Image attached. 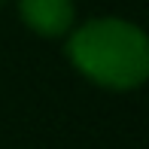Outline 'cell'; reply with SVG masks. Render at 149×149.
Segmentation results:
<instances>
[{
  "label": "cell",
  "instance_id": "obj_1",
  "mask_svg": "<svg viewBox=\"0 0 149 149\" xmlns=\"http://www.w3.org/2000/svg\"><path fill=\"white\" fill-rule=\"evenodd\" d=\"M64 52L76 73L107 91H134L149 76V37L116 15L73 24Z\"/></svg>",
  "mask_w": 149,
  "mask_h": 149
},
{
  "label": "cell",
  "instance_id": "obj_2",
  "mask_svg": "<svg viewBox=\"0 0 149 149\" xmlns=\"http://www.w3.org/2000/svg\"><path fill=\"white\" fill-rule=\"evenodd\" d=\"M18 15L40 37H67L76 24V3L73 0H18Z\"/></svg>",
  "mask_w": 149,
  "mask_h": 149
},
{
  "label": "cell",
  "instance_id": "obj_3",
  "mask_svg": "<svg viewBox=\"0 0 149 149\" xmlns=\"http://www.w3.org/2000/svg\"><path fill=\"white\" fill-rule=\"evenodd\" d=\"M3 3H6V0H0V6H3Z\"/></svg>",
  "mask_w": 149,
  "mask_h": 149
}]
</instances>
